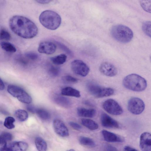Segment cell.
<instances>
[{
  "label": "cell",
  "instance_id": "44dd1931",
  "mask_svg": "<svg viewBox=\"0 0 151 151\" xmlns=\"http://www.w3.org/2000/svg\"><path fill=\"white\" fill-rule=\"evenodd\" d=\"M35 145L38 151H46L47 148V144L42 137H38L35 140Z\"/></svg>",
  "mask_w": 151,
  "mask_h": 151
},
{
  "label": "cell",
  "instance_id": "1f68e13d",
  "mask_svg": "<svg viewBox=\"0 0 151 151\" xmlns=\"http://www.w3.org/2000/svg\"><path fill=\"white\" fill-rule=\"evenodd\" d=\"M63 80L65 83H77L78 80V79L69 75L63 77Z\"/></svg>",
  "mask_w": 151,
  "mask_h": 151
},
{
  "label": "cell",
  "instance_id": "ffe728a7",
  "mask_svg": "<svg viewBox=\"0 0 151 151\" xmlns=\"http://www.w3.org/2000/svg\"><path fill=\"white\" fill-rule=\"evenodd\" d=\"M81 123L84 126L91 130H95L99 128L98 124L91 119H82L81 120Z\"/></svg>",
  "mask_w": 151,
  "mask_h": 151
},
{
  "label": "cell",
  "instance_id": "e0dca14e",
  "mask_svg": "<svg viewBox=\"0 0 151 151\" xmlns=\"http://www.w3.org/2000/svg\"><path fill=\"white\" fill-rule=\"evenodd\" d=\"M78 115L81 117L92 118L96 114V111L94 109H87L83 107H79L77 109Z\"/></svg>",
  "mask_w": 151,
  "mask_h": 151
},
{
  "label": "cell",
  "instance_id": "cb8c5ba5",
  "mask_svg": "<svg viewBox=\"0 0 151 151\" xmlns=\"http://www.w3.org/2000/svg\"><path fill=\"white\" fill-rule=\"evenodd\" d=\"M15 117L19 121L23 122L26 120L28 118V115L27 112L23 109H18L14 112Z\"/></svg>",
  "mask_w": 151,
  "mask_h": 151
},
{
  "label": "cell",
  "instance_id": "f1b7e54d",
  "mask_svg": "<svg viewBox=\"0 0 151 151\" xmlns=\"http://www.w3.org/2000/svg\"><path fill=\"white\" fill-rule=\"evenodd\" d=\"M11 36L9 33L4 28H0V40H9Z\"/></svg>",
  "mask_w": 151,
  "mask_h": 151
},
{
  "label": "cell",
  "instance_id": "f35d334b",
  "mask_svg": "<svg viewBox=\"0 0 151 151\" xmlns=\"http://www.w3.org/2000/svg\"><path fill=\"white\" fill-rule=\"evenodd\" d=\"M123 151H138L136 149L129 146H126L124 148Z\"/></svg>",
  "mask_w": 151,
  "mask_h": 151
},
{
  "label": "cell",
  "instance_id": "83f0119b",
  "mask_svg": "<svg viewBox=\"0 0 151 151\" xmlns=\"http://www.w3.org/2000/svg\"><path fill=\"white\" fill-rule=\"evenodd\" d=\"M15 121V119L12 116L6 117L4 120V126L9 129H12L14 128V122Z\"/></svg>",
  "mask_w": 151,
  "mask_h": 151
},
{
  "label": "cell",
  "instance_id": "7a4b0ae2",
  "mask_svg": "<svg viewBox=\"0 0 151 151\" xmlns=\"http://www.w3.org/2000/svg\"><path fill=\"white\" fill-rule=\"evenodd\" d=\"M39 19L44 27L51 30L58 29L61 22V18L60 15L54 11L49 10L42 12L40 15Z\"/></svg>",
  "mask_w": 151,
  "mask_h": 151
},
{
  "label": "cell",
  "instance_id": "ab89813d",
  "mask_svg": "<svg viewBox=\"0 0 151 151\" xmlns=\"http://www.w3.org/2000/svg\"><path fill=\"white\" fill-rule=\"evenodd\" d=\"M0 151H11L8 148L7 143L4 144L3 146L0 148Z\"/></svg>",
  "mask_w": 151,
  "mask_h": 151
},
{
  "label": "cell",
  "instance_id": "74e56055",
  "mask_svg": "<svg viewBox=\"0 0 151 151\" xmlns=\"http://www.w3.org/2000/svg\"><path fill=\"white\" fill-rule=\"evenodd\" d=\"M27 110L30 112L33 113H36L37 108L34 106L31 105H29L27 106Z\"/></svg>",
  "mask_w": 151,
  "mask_h": 151
},
{
  "label": "cell",
  "instance_id": "8fae6325",
  "mask_svg": "<svg viewBox=\"0 0 151 151\" xmlns=\"http://www.w3.org/2000/svg\"><path fill=\"white\" fill-rule=\"evenodd\" d=\"M53 126L55 132L60 136L65 137L69 136L68 130L64 123L61 120L55 119L53 122Z\"/></svg>",
  "mask_w": 151,
  "mask_h": 151
},
{
  "label": "cell",
  "instance_id": "ac0fdd59",
  "mask_svg": "<svg viewBox=\"0 0 151 151\" xmlns=\"http://www.w3.org/2000/svg\"><path fill=\"white\" fill-rule=\"evenodd\" d=\"M54 100L58 105L65 108L70 107L72 105V102L69 99L62 96H55Z\"/></svg>",
  "mask_w": 151,
  "mask_h": 151
},
{
  "label": "cell",
  "instance_id": "7c38bea8",
  "mask_svg": "<svg viewBox=\"0 0 151 151\" xmlns=\"http://www.w3.org/2000/svg\"><path fill=\"white\" fill-rule=\"evenodd\" d=\"M99 70L103 74L110 77L114 76L117 73L116 67L111 63L107 62H103L101 64Z\"/></svg>",
  "mask_w": 151,
  "mask_h": 151
},
{
  "label": "cell",
  "instance_id": "484cf974",
  "mask_svg": "<svg viewBox=\"0 0 151 151\" xmlns=\"http://www.w3.org/2000/svg\"><path fill=\"white\" fill-rule=\"evenodd\" d=\"M36 113L40 119L43 120H48L50 118V115L49 113L46 110L42 109L37 108Z\"/></svg>",
  "mask_w": 151,
  "mask_h": 151
},
{
  "label": "cell",
  "instance_id": "52a82bcc",
  "mask_svg": "<svg viewBox=\"0 0 151 151\" xmlns=\"http://www.w3.org/2000/svg\"><path fill=\"white\" fill-rule=\"evenodd\" d=\"M145 104L141 99L136 97L131 98L128 101L127 108L129 111L135 115L141 114L144 110Z\"/></svg>",
  "mask_w": 151,
  "mask_h": 151
},
{
  "label": "cell",
  "instance_id": "4316f807",
  "mask_svg": "<svg viewBox=\"0 0 151 151\" xmlns=\"http://www.w3.org/2000/svg\"><path fill=\"white\" fill-rule=\"evenodd\" d=\"M12 138V134L10 133L5 132L0 135V144H5L11 141Z\"/></svg>",
  "mask_w": 151,
  "mask_h": 151
},
{
  "label": "cell",
  "instance_id": "d590c367",
  "mask_svg": "<svg viewBox=\"0 0 151 151\" xmlns=\"http://www.w3.org/2000/svg\"><path fill=\"white\" fill-rule=\"evenodd\" d=\"M104 150L105 151H118L115 147L109 144L105 145Z\"/></svg>",
  "mask_w": 151,
  "mask_h": 151
},
{
  "label": "cell",
  "instance_id": "b9f144b4",
  "mask_svg": "<svg viewBox=\"0 0 151 151\" xmlns=\"http://www.w3.org/2000/svg\"><path fill=\"white\" fill-rule=\"evenodd\" d=\"M5 85L2 80L0 78V91L3 90L4 88Z\"/></svg>",
  "mask_w": 151,
  "mask_h": 151
},
{
  "label": "cell",
  "instance_id": "d6986e66",
  "mask_svg": "<svg viewBox=\"0 0 151 151\" xmlns=\"http://www.w3.org/2000/svg\"><path fill=\"white\" fill-rule=\"evenodd\" d=\"M63 95L78 98L80 97L79 91L71 87H68L63 88L61 90Z\"/></svg>",
  "mask_w": 151,
  "mask_h": 151
},
{
  "label": "cell",
  "instance_id": "ee69618b",
  "mask_svg": "<svg viewBox=\"0 0 151 151\" xmlns=\"http://www.w3.org/2000/svg\"><path fill=\"white\" fill-rule=\"evenodd\" d=\"M66 151H75L73 149H70V150H68Z\"/></svg>",
  "mask_w": 151,
  "mask_h": 151
},
{
  "label": "cell",
  "instance_id": "603a6c76",
  "mask_svg": "<svg viewBox=\"0 0 151 151\" xmlns=\"http://www.w3.org/2000/svg\"><path fill=\"white\" fill-rule=\"evenodd\" d=\"M67 57L64 54H60L50 58L52 62L56 65L63 64L66 60Z\"/></svg>",
  "mask_w": 151,
  "mask_h": 151
},
{
  "label": "cell",
  "instance_id": "9a60e30c",
  "mask_svg": "<svg viewBox=\"0 0 151 151\" xmlns=\"http://www.w3.org/2000/svg\"><path fill=\"white\" fill-rule=\"evenodd\" d=\"M101 133L104 140L107 142H122L124 141L123 137L109 131L103 130Z\"/></svg>",
  "mask_w": 151,
  "mask_h": 151
},
{
  "label": "cell",
  "instance_id": "d4e9b609",
  "mask_svg": "<svg viewBox=\"0 0 151 151\" xmlns=\"http://www.w3.org/2000/svg\"><path fill=\"white\" fill-rule=\"evenodd\" d=\"M1 48L4 51L10 53H14L17 51L15 46L10 43L6 42H2L0 43Z\"/></svg>",
  "mask_w": 151,
  "mask_h": 151
},
{
  "label": "cell",
  "instance_id": "30bf717a",
  "mask_svg": "<svg viewBox=\"0 0 151 151\" xmlns=\"http://www.w3.org/2000/svg\"><path fill=\"white\" fill-rule=\"evenodd\" d=\"M56 48V45L54 43L50 41H45L40 43L38 50L40 53L50 55L55 52Z\"/></svg>",
  "mask_w": 151,
  "mask_h": 151
},
{
  "label": "cell",
  "instance_id": "9c48e42d",
  "mask_svg": "<svg viewBox=\"0 0 151 151\" xmlns=\"http://www.w3.org/2000/svg\"><path fill=\"white\" fill-rule=\"evenodd\" d=\"M71 67L75 73L83 77L86 76L90 71L88 65L80 60H76L73 61L71 63Z\"/></svg>",
  "mask_w": 151,
  "mask_h": 151
},
{
  "label": "cell",
  "instance_id": "4dcf8cb0",
  "mask_svg": "<svg viewBox=\"0 0 151 151\" xmlns=\"http://www.w3.org/2000/svg\"><path fill=\"white\" fill-rule=\"evenodd\" d=\"M140 4L144 10L147 12H151V0H141L140 1Z\"/></svg>",
  "mask_w": 151,
  "mask_h": 151
},
{
  "label": "cell",
  "instance_id": "7402d4cb",
  "mask_svg": "<svg viewBox=\"0 0 151 151\" xmlns=\"http://www.w3.org/2000/svg\"><path fill=\"white\" fill-rule=\"evenodd\" d=\"M79 142L82 145L90 147H94L96 145L94 141L90 138L81 136L79 139Z\"/></svg>",
  "mask_w": 151,
  "mask_h": 151
},
{
  "label": "cell",
  "instance_id": "f546056e",
  "mask_svg": "<svg viewBox=\"0 0 151 151\" xmlns=\"http://www.w3.org/2000/svg\"><path fill=\"white\" fill-rule=\"evenodd\" d=\"M143 32L148 36L151 37V22L147 21L144 22L142 26Z\"/></svg>",
  "mask_w": 151,
  "mask_h": 151
},
{
  "label": "cell",
  "instance_id": "3957f363",
  "mask_svg": "<svg viewBox=\"0 0 151 151\" xmlns=\"http://www.w3.org/2000/svg\"><path fill=\"white\" fill-rule=\"evenodd\" d=\"M123 84L126 88L137 92L144 90L147 86L145 79L136 74H130L126 76L123 80Z\"/></svg>",
  "mask_w": 151,
  "mask_h": 151
},
{
  "label": "cell",
  "instance_id": "5bb4252c",
  "mask_svg": "<svg viewBox=\"0 0 151 151\" xmlns=\"http://www.w3.org/2000/svg\"><path fill=\"white\" fill-rule=\"evenodd\" d=\"M101 122L102 126L106 128H118L119 127L118 122L105 113L102 114Z\"/></svg>",
  "mask_w": 151,
  "mask_h": 151
},
{
  "label": "cell",
  "instance_id": "6da1fadb",
  "mask_svg": "<svg viewBox=\"0 0 151 151\" xmlns=\"http://www.w3.org/2000/svg\"><path fill=\"white\" fill-rule=\"evenodd\" d=\"M11 30L16 35L25 39H31L37 34L38 28L31 20L20 15L12 17L9 21Z\"/></svg>",
  "mask_w": 151,
  "mask_h": 151
},
{
  "label": "cell",
  "instance_id": "8d00e7d4",
  "mask_svg": "<svg viewBox=\"0 0 151 151\" xmlns=\"http://www.w3.org/2000/svg\"><path fill=\"white\" fill-rule=\"evenodd\" d=\"M57 43L59 45V47H60L61 49H63V50L65 51V52H67L69 54H71V51L69 50V49L66 47L65 46L59 42H57Z\"/></svg>",
  "mask_w": 151,
  "mask_h": 151
},
{
  "label": "cell",
  "instance_id": "836d02e7",
  "mask_svg": "<svg viewBox=\"0 0 151 151\" xmlns=\"http://www.w3.org/2000/svg\"><path fill=\"white\" fill-rule=\"evenodd\" d=\"M24 55L26 58L32 60H36L38 58V55L37 53L32 52H27Z\"/></svg>",
  "mask_w": 151,
  "mask_h": 151
},
{
  "label": "cell",
  "instance_id": "ba28073f",
  "mask_svg": "<svg viewBox=\"0 0 151 151\" xmlns=\"http://www.w3.org/2000/svg\"><path fill=\"white\" fill-rule=\"evenodd\" d=\"M102 106L106 111L112 115H119L123 112V109L120 105L113 99H108L105 101Z\"/></svg>",
  "mask_w": 151,
  "mask_h": 151
},
{
  "label": "cell",
  "instance_id": "d6a6232c",
  "mask_svg": "<svg viewBox=\"0 0 151 151\" xmlns=\"http://www.w3.org/2000/svg\"><path fill=\"white\" fill-rule=\"evenodd\" d=\"M48 72L49 75L51 76L56 77L59 75L60 71L58 68L54 66H52L49 68Z\"/></svg>",
  "mask_w": 151,
  "mask_h": 151
},
{
  "label": "cell",
  "instance_id": "60d3db41",
  "mask_svg": "<svg viewBox=\"0 0 151 151\" xmlns=\"http://www.w3.org/2000/svg\"><path fill=\"white\" fill-rule=\"evenodd\" d=\"M51 1L48 0H37L36 1L38 3L43 4H48L51 2Z\"/></svg>",
  "mask_w": 151,
  "mask_h": 151
},
{
  "label": "cell",
  "instance_id": "7bdbcfd3",
  "mask_svg": "<svg viewBox=\"0 0 151 151\" xmlns=\"http://www.w3.org/2000/svg\"><path fill=\"white\" fill-rule=\"evenodd\" d=\"M85 103L86 104H87V105H90V106L93 105V104L90 101H85Z\"/></svg>",
  "mask_w": 151,
  "mask_h": 151
},
{
  "label": "cell",
  "instance_id": "2e32d148",
  "mask_svg": "<svg viewBox=\"0 0 151 151\" xmlns=\"http://www.w3.org/2000/svg\"><path fill=\"white\" fill-rule=\"evenodd\" d=\"M7 146L11 151H26L28 147V144L23 141L13 142Z\"/></svg>",
  "mask_w": 151,
  "mask_h": 151
},
{
  "label": "cell",
  "instance_id": "277c9868",
  "mask_svg": "<svg viewBox=\"0 0 151 151\" xmlns=\"http://www.w3.org/2000/svg\"><path fill=\"white\" fill-rule=\"evenodd\" d=\"M111 33L115 40L122 43L130 42L133 36L132 30L128 27L122 24L113 26L111 29Z\"/></svg>",
  "mask_w": 151,
  "mask_h": 151
},
{
  "label": "cell",
  "instance_id": "e575fe53",
  "mask_svg": "<svg viewBox=\"0 0 151 151\" xmlns=\"http://www.w3.org/2000/svg\"><path fill=\"white\" fill-rule=\"evenodd\" d=\"M69 124L71 127L75 130H80L81 129V126L76 122H69Z\"/></svg>",
  "mask_w": 151,
  "mask_h": 151
},
{
  "label": "cell",
  "instance_id": "5b68a950",
  "mask_svg": "<svg viewBox=\"0 0 151 151\" xmlns=\"http://www.w3.org/2000/svg\"><path fill=\"white\" fill-rule=\"evenodd\" d=\"M86 87L88 92L96 98L108 96L112 95L114 92L112 88L102 87L92 81L88 82Z\"/></svg>",
  "mask_w": 151,
  "mask_h": 151
},
{
  "label": "cell",
  "instance_id": "8992f818",
  "mask_svg": "<svg viewBox=\"0 0 151 151\" xmlns=\"http://www.w3.org/2000/svg\"><path fill=\"white\" fill-rule=\"evenodd\" d=\"M8 93L16 98L20 101L26 104H30L32 101L31 96L21 88L14 85H9L7 88Z\"/></svg>",
  "mask_w": 151,
  "mask_h": 151
},
{
  "label": "cell",
  "instance_id": "4fadbf2b",
  "mask_svg": "<svg viewBox=\"0 0 151 151\" xmlns=\"http://www.w3.org/2000/svg\"><path fill=\"white\" fill-rule=\"evenodd\" d=\"M139 146L142 151H151V135L150 133L145 132L141 134Z\"/></svg>",
  "mask_w": 151,
  "mask_h": 151
}]
</instances>
